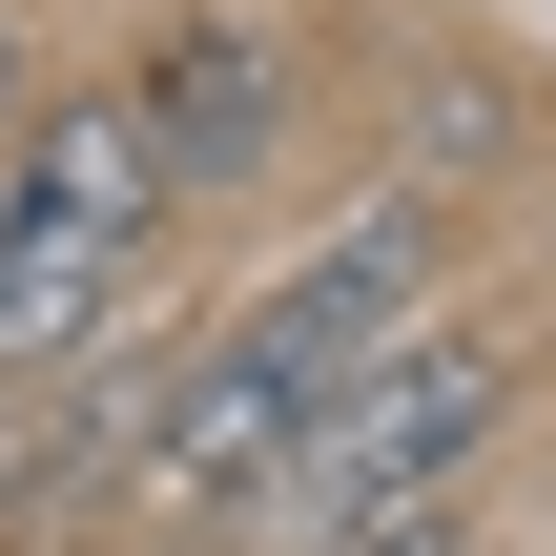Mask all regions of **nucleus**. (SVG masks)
<instances>
[{"mask_svg": "<svg viewBox=\"0 0 556 556\" xmlns=\"http://www.w3.org/2000/svg\"><path fill=\"white\" fill-rule=\"evenodd\" d=\"M165 144L124 124V83H41L21 103V144H0V268H41V289H124V268H165Z\"/></svg>", "mask_w": 556, "mask_h": 556, "instance_id": "nucleus-3", "label": "nucleus"}, {"mask_svg": "<svg viewBox=\"0 0 556 556\" xmlns=\"http://www.w3.org/2000/svg\"><path fill=\"white\" fill-rule=\"evenodd\" d=\"M330 556H475L454 516H371V536H330Z\"/></svg>", "mask_w": 556, "mask_h": 556, "instance_id": "nucleus-5", "label": "nucleus"}, {"mask_svg": "<svg viewBox=\"0 0 556 556\" xmlns=\"http://www.w3.org/2000/svg\"><path fill=\"white\" fill-rule=\"evenodd\" d=\"M516 433V351L495 330H454V309H413L289 454H268V495L227 516V536H268V556H330V536H371V516H454L475 495V454Z\"/></svg>", "mask_w": 556, "mask_h": 556, "instance_id": "nucleus-2", "label": "nucleus"}, {"mask_svg": "<svg viewBox=\"0 0 556 556\" xmlns=\"http://www.w3.org/2000/svg\"><path fill=\"white\" fill-rule=\"evenodd\" d=\"M21 103H41V83H21V21H0V144H21Z\"/></svg>", "mask_w": 556, "mask_h": 556, "instance_id": "nucleus-6", "label": "nucleus"}, {"mask_svg": "<svg viewBox=\"0 0 556 556\" xmlns=\"http://www.w3.org/2000/svg\"><path fill=\"white\" fill-rule=\"evenodd\" d=\"M433 309V206H351L330 248H289L227 330H186V371H165V413H144V454H124V495L144 516H248L268 495V454L392 351Z\"/></svg>", "mask_w": 556, "mask_h": 556, "instance_id": "nucleus-1", "label": "nucleus"}, {"mask_svg": "<svg viewBox=\"0 0 556 556\" xmlns=\"http://www.w3.org/2000/svg\"><path fill=\"white\" fill-rule=\"evenodd\" d=\"M289 103H309V62L268 41V21H165L144 41V83H124V124L165 144V186L206 206V186H248L268 144H289Z\"/></svg>", "mask_w": 556, "mask_h": 556, "instance_id": "nucleus-4", "label": "nucleus"}]
</instances>
